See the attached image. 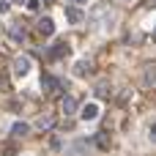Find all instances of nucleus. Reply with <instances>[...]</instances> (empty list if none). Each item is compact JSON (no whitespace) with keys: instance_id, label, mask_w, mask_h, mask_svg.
<instances>
[{"instance_id":"20e7f679","label":"nucleus","mask_w":156,"mask_h":156,"mask_svg":"<svg viewBox=\"0 0 156 156\" xmlns=\"http://www.w3.org/2000/svg\"><path fill=\"white\" fill-rule=\"evenodd\" d=\"M36 30H38L41 36H52V33H55V22H52L49 16H44V19H38V25H36Z\"/></svg>"},{"instance_id":"f8f14e48","label":"nucleus","mask_w":156,"mask_h":156,"mask_svg":"<svg viewBox=\"0 0 156 156\" xmlns=\"http://www.w3.org/2000/svg\"><path fill=\"white\" fill-rule=\"evenodd\" d=\"M96 145H99L101 151H107V148H110V140H107V134H104V132H99V134H96Z\"/></svg>"},{"instance_id":"2eb2a0df","label":"nucleus","mask_w":156,"mask_h":156,"mask_svg":"<svg viewBox=\"0 0 156 156\" xmlns=\"http://www.w3.org/2000/svg\"><path fill=\"white\" fill-rule=\"evenodd\" d=\"M69 3H71V5H77V8H80V5H82V3H88V0H69Z\"/></svg>"},{"instance_id":"6ab92c4d","label":"nucleus","mask_w":156,"mask_h":156,"mask_svg":"<svg viewBox=\"0 0 156 156\" xmlns=\"http://www.w3.org/2000/svg\"><path fill=\"white\" fill-rule=\"evenodd\" d=\"M47 3H52V0H47Z\"/></svg>"},{"instance_id":"7ed1b4c3","label":"nucleus","mask_w":156,"mask_h":156,"mask_svg":"<svg viewBox=\"0 0 156 156\" xmlns=\"http://www.w3.org/2000/svg\"><path fill=\"white\" fill-rule=\"evenodd\" d=\"M66 19H69L71 25H80V22L85 19V14H82L77 5H66Z\"/></svg>"},{"instance_id":"423d86ee","label":"nucleus","mask_w":156,"mask_h":156,"mask_svg":"<svg viewBox=\"0 0 156 156\" xmlns=\"http://www.w3.org/2000/svg\"><path fill=\"white\" fill-rule=\"evenodd\" d=\"M8 36H11L14 41H22V38H25V27H22L19 22H11V25H8Z\"/></svg>"},{"instance_id":"f03ea898","label":"nucleus","mask_w":156,"mask_h":156,"mask_svg":"<svg viewBox=\"0 0 156 156\" xmlns=\"http://www.w3.org/2000/svg\"><path fill=\"white\" fill-rule=\"evenodd\" d=\"M99 112H101V107H99V101H88L82 110H80V118L88 123V121H96L99 118Z\"/></svg>"},{"instance_id":"f257e3e1","label":"nucleus","mask_w":156,"mask_h":156,"mask_svg":"<svg viewBox=\"0 0 156 156\" xmlns=\"http://www.w3.org/2000/svg\"><path fill=\"white\" fill-rule=\"evenodd\" d=\"M30 66H33V60H30L27 55L14 58V77H27V74H30Z\"/></svg>"},{"instance_id":"a211bd4d","label":"nucleus","mask_w":156,"mask_h":156,"mask_svg":"<svg viewBox=\"0 0 156 156\" xmlns=\"http://www.w3.org/2000/svg\"><path fill=\"white\" fill-rule=\"evenodd\" d=\"M154 36H156V27H154Z\"/></svg>"},{"instance_id":"6e6552de","label":"nucleus","mask_w":156,"mask_h":156,"mask_svg":"<svg viewBox=\"0 0 156 156\" xmlns=\"http://www.w3.org/2000/svg\"><path fill=\"white\" fill-rule=\"evenodd\" d=\"M74 74L77 77H88L90 74V60H77L74 63Z\"/></svg>"},{"instance_id":"ddd939ff","label":"nucleus","mask_w":156,"mask_h":156,"mask_svg":"<svg viewBox=\"0 0 156 156\" xmlns=\"http://www.w3.org/2000/svg\"><path fill=\"white\" fill-rule=\"evenodd\" d=\"M148 69H151V71L145 74V80H148V82H156V66H148Z\"/></svg>"},{"instance_id":"0eeeda50","label":"nucleus","mask_w":156,"mask_h":156,"mask_svg":"<svg viewBox=\"0 0 156 156\" xmlns=\"http://www.w3.org/2000/svg\"><path fill=\"white\" fill-rule=\"evenodd\" d=\"M60 110H63L66 115H74V112H77V99H74V96H66V99L60 101Z\"/></svg>"},{"instance_id":"dca6fc26","label":"nucleus","mask_w":156,"mask_h":156,"mask_svg":"<svg viewBox=\"0 0 156 156\" xmlns=\"http://www.w3.org/2000/svg\"><path fill=\"white\" fill-rule=\"evenodd\" d=\"M151 140H154V143H156V123H154V126H151Z\"/></svg>"},{"instance_id":"1a4fd4ad","label":"nucleus","mask_w":156,"mask_h":156,"mask_svg":"<svg viewBox=\"0 0 156 156\" xmlns=\"http://www.w3.org/2000/svg\"><path fill=\"white\" fill-rule=\"evenodd\" d=\"M27 132H30V126H27L25 121H16V123L11 126V134H14V137H27Z\"/></svg>"},{"instance_id":"f3484780","label":"nucleus","mask_w":156,"mask_h":156,"mask_svg":"<svg viewBox=\"0 0 156 156\" xmlns=\"http://www.w3.org/2000/svg\"><path fill=\"white\" fill-rule=\"evenodd\" d=\"M148 5H156V0H148Z\"/></svg>"},{"instance_id":"9b49d317","label":"nucleus","mask_w":156,"mask_h":156,"mask_svg":"<svg viewBox=\"0 0 156 156\" xmlns=\"http://www.w3.org/2000/svg\"><path fill=\"white\" fill-rule=\"evenodd\" d=\"M52 123H55V118H52V115H41V118L36 121V126H38V129H49Z\"/></svg>"},{"instance_id":"9d476101","label":"nucleus","mask_w":156,"mask_h":156,"mask_svg":"<svg viewBox=\"0 0 156 156\" xmlns=\"http://www.w3.org/2000/svg\"><path fill=\"white\" fill-rule=\"evenodd\" d=\"M41 88H44L47 93H55V90L60 88V82H58L55 77H44V80H41Z\"/></svg>"},{"instance_id":"39448f33","label":"nucleus","mask_w":156,"mask_h":156,"mask_svg":"<svg viewBox=\"0 0 156 156\" xmlns=\"http://www.w3.org/2000/svg\"><path fill=\"white\" fill-rule=\"evenodd\" d=\"M66 52H69V44H66V41H58V44H52V49H49V58H52V60H60Z\"/></svg>"},{"instance_id":"4468645a","label":"nucleus","mask_w":156,"mask_h":156,"mask_svg":"<svg viewBox=\"0 0 156 156\" xmlns=\"http://www.w3.org/2000/svg\"><path fill=\"white\" fill-rule=\"evenodd\" d=\"M27 8H30V11H36V8H38V0H27Z\"/></svg>"}]
</instances>
